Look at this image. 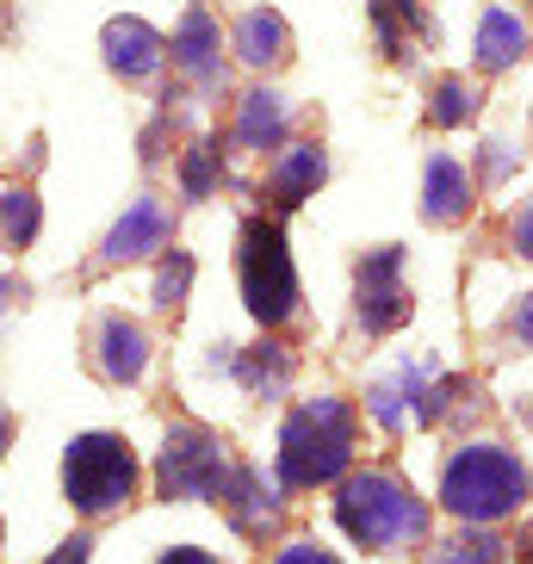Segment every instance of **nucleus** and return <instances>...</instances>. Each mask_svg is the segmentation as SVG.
Instances as JSON below:
<instances>
[{
    "label": "nucleus",
    "instance_id": "nucleus-18",
    "mask_svg": "<svg viewBox=\"0 0 533 564\" xmlns=\"http://www.w3.org/2000/svg\"><path fill=\"white\" fill-rule=\"evenodd\" d=\"M236 56H242V63H280L285 56V19L280 13H266V7H254V13H242V25H236Z\"/></svg>",
    "mask_w": 533,
    "mask_h": 564
},
{
    "label": "nucleus",
    "instance_id": "nucleus-1",
    "mask_svg": "<svg viewBox=\"0 0 533 564\" xmlns=\"http://www.w3.org/2000/svg\"><path fill=\"white\" fill-rule=\"evenodd\" d=\"M353 459V410L341 398H311L285 415L280 429V484L285 490H317L335 484Z\"/></svg>",
    "mask_w": 533,
    "mask_h": 564
},
{
    "label": "nucleus",
    "instance_id": "nucleus-16",
    "mask_svg": "<svg viewBox=\"0 0 533 564\" xmlns=\"http://www.w3.org/2000/svg\"><path fill=\"white\" fill-rule=\"evenodd\" d=\"M280 137H285V100L280 94H266V87L242 94V106H236V131H230L236 150H273Z\"/></svg>",
    "mask_w": 533,
    "mask_h": 564
},
{
    "label": "nucleus",
    "instance_id": "nucleus-17",
    "mask_svg": "<svg viewBox=\"0 0 533 564\" xmlns=\"http://www.w3.org/2000/svg\"><path fill=\"white\" fill-rule=\"evenodd\" d=\"M224 509H230V521L242 533H266L273 521H280V502L266 497V484H261V471H249V465H236L230 471V484H224Z\"/></svg>",
    "mask_w": 533,
    "mask_h": 564
},
{
    "label": "nucleus",
    "instance_id": "nucleus-19",
    "mask_svg": "<svg viewBox=\"0 0 533 564\" xmlns=\"http://www.w3.org/2000/svg\"><path fill=\"white\" fill-rule=\"evenodd\" d=\"M236 379L249 384L254 398H266V391H280V384L292 379V354L285 348H254V354L236 360Z\"/></svg>",
    "mask_w": 533,
    "mask_h": 564
},
{
    "label": "nucleus",
    "instance_id": "nucleus-28",
    "mask_svg": "<svg viewBox=\"0 0 533 564\" xmlns=\"http://www.w3.org/2000/svg\"><path fill=\"white\" fill-rule=\"evenodd\" d=\"M162 564H217V558H211V552H199V546H174Z\"/></svg>",
    "mask_w": 533,
    "mask_h": 564
},
{
    "label": "nucleus",
    "instance_id": "nucleus-21",
    "mask_svg": "<svg viewBox=\"0 0 533 564\" xmlns=\"http://www.w3.org/2000/svg\"><path fill=\"white\" fill-rule=\"evenodd\" d=\"M471 112H478V87H471V82L447 75V82L434 87V106H428V118H434V124H466Z\"/></svg>",
    "mask_w": 533,
    "mask_h": 564
},
{
    "label": "nucleus",
    "instance_id": "nucleus-29",
    "mask_svg": "<svg viewBox=\"0 0 533 564\" xmlns=\"http://www.w3.org/2000/svg\"><path fill=\"white\" fill-rule=\"evenodd\" d=\"M81 558H87V540H68V546H63V552H56V558H51V564H81Z\"/></svg>",
    "mask_w": 533,
    "mask_h": 564
},
{
    "label": "nucleus",
    "instance_id": "nucleus-6",
    "mask_svg": "<svg viewBox=\"0 0 533 564\" xmlns=\"http://www.w3.org/2000/svg\"><path fill=\"white\" fill-rule=\"evenodd\" d=\"M236 465L224 459V441L211 429H174L162 441V459H155V478H162V497H224Z\"/></svg>",
    "mask_w": 533,
    "mask_h": 564
},
{
    "label": "nucleus",
    "instance_id": "nucleus-13",
    "mask_svg": "<svg viewBox=\"0 0 533 564\" xmlns=\"http://www.w3.org/2000/svg\"><path fill=\"white\" fill-rule=\"evenodd\" d=\"M533 51V25L515 7H490L478 25V68H509Z\"/></svg>",
    "mask_w": 533,
    "mask_h": 564
},
{
    "label": "nucleus",
    "instance_id": "nucleus-30",
    "mask_svg": "<svg viewBox=\"0 0 533 564\" xmlns=\"http://www.w3.org/2000/svg\"><path fill=\"white\" fill-rule=\"evenodd\" d=\"M7 441H13V415L0 410V453H7Z\"/></svg>",
    "mask_w": 533,
    "mask_h": 564
},
{
    "label": "nucleus",
    "instance_id": "nucleus-25",
    "mask_svg": "<svg viewBox=\"0 0 533 564\" xmlns=\"http://www.w3.org/2000/svg\"><path fill=\"white\" fill-rule=\"evenodd\" d=\"M273 564H335V552H323L317 540H292V546H285Z\"/></svg>",
    "mask_w": 533,
    "mask_h": 564
},
{
    "label": "nucleus",
    "instance_id": "nucleus-24",
    "mask_svg": "<svg viewBox=\"0 0 533 564\" xmlns=\"http://www.w3.org/2000/svg\"><path fill=\"white\" fill-rule=\"evenodd\" d=\"M186 285H193V261H186V254L174 249V254L162 261V280H155V299H162L167 311H174V304H186Z\"/></svg>",
    "mask_w": 533,
    "mask_h": 564
},
{
    "label": "nucleus",
    "instance_id": "nucleus-4",
    "mask_svg": "<svg viewBox=\"0 0 533 564\" xmlns=\"http://www.w3.org/2000/svg\"><path fill=\"white\" fill-rule=\"evenodd\" d=\"M137 453L118 434H81L63 453V490L81 514H112L137 497Z\"/></svg>",
    "mask_w": 533,
    "mask_h": 564
},
{
    "label": "nucleus",
    "instance_id": "nucleus-22",
    "mask_svg": "<svg viewBox=\"0 0 533 564\" xmlns=\"http://www.w3.org/2000/svg\"><path fill=\"white\" fill-rule=\"evenodd\" d=\"M434 564H502V540H490V533H459V540H447V546L434 552Z\"/></svg>",
    "mask_w": 533,
    "mask_h": 564
},
{
    "label": "nucleus",
    "instance_id": "nucleus-5",
    "mask_svg": "<svg viewBox=\"0 0 533 564\" xmlns=\"http://www.w3.org/2000/svg\"><path fill=\"white\" fill-rule=\"evenodd\" d=\"M236 273H242V299L261 323H285L298 311V273H292V254H285V230L254 217L242 230V254H236Z\"/></svg>",
    "mask_w": 533,
    "mask_h": 564
},
{
    "label": "nucleus",
    "instance_id": "nucleus-10",
    "mask_svg": "<svg viewBox=\"0 0 533 564\" xmlns=\"http://www.w3.org/2000/svg\"><path fill=\"white\" fill-rule=\"evenodd\" d=\"M167 236H174L167 205L162 199H137L131 212L112 224V236H106V261H143V254L167 249Z\"/></svg>",
    "mask_w": 533,
    "mask_h": 564
},
{
    "label": "nucleus",
    "instance_id": "nucleus-23",
    "mask_svg": "<svg viewBox=\"0 0 533 564\" xmlns=\"http://www.w3.org/2000/svg\"><path fill=\"white\" fill-rule=\"evenodd\" d=\"M211 181H217V150H211V143H193V155H186V167H181L186 199H205Z\"/></svg>",
    "mask_w": 533,
    "mask_h": 564
},
{
    "label": "nucleus",
    "instance_id": "nucleus-8",
    "mask_svg": "<svg viewBox=\"0 0 533 564\" xmlns=\"http://www.w3.org/2000/svg\"><path fill=\"white\" fill-rule=\"evenodd\" d=\"M94 366L112 384L143 379V366H150V335H143V323H131V316H100V329H94Z\"/></svg>",
    "mask_w": 533,
    "mask_h": 564
},
{
    "label": "nucleus",
    "instance_id": "nucleus-26",
    "mask_svg": "<svg viewBox=\"0 0 533 564\" xmlns=\"http://www.w3.org/2000/svg\"><path fill=\"white\" fill-rule=\"evenodd\" d=\"M509 242H515V249H521V254H527V261H533V199L521 205L515 217H509Z\"/></svg>",
    "mask_w": 533,
    "mask_h": 564
},
{
    "label": "nucleus",
    "instance_id": "nucleus-31",
    "mask_svg": "<svg viewBox=\"0 0 533 564\" xmlns=\"http://www.w3.org/2000/svg\"><path fill=\"white\" fill-rule=\"evenodd\" d=\"M13 292H19L13 280H0V311H7V304H13Z\"/></svg>",
    "mask_w": 533,
    "mask_h": 564
},
{
    "label": "nucleus",
    "instance_id": "nucleus-11",
    "mask_svg": "<svg viewBox=\"0 0 533 564\" xmlns=\"http://www.w3.org/2000/svg\"><path fill=\"white\" fill-rule=\"evenodd\" d=\"M162 37L143 25V19H112L106 25V63L118 68V75H131V82H143V75H155L162 68Z\"/></svg>",
    "mask_w": 533,
    "mask_h": 564
},
{
    "label": "nucleus",
    "instance_id": "nucleus-3",
    "mask_svg": "<svg viewBox=\"0 0 533 564\" xmlns=\"http://www.w3.org/2000/svg\"><path fill=\"white\" fill-rule=\"evenodd\" d=\"M335 521H341V533H353L360 546H379V552L410 546V540L428 533V509H422V497L403 478H391V471H360V478L341 484Z\"/></svg>",
    "mask_w": 533,
    "mask_h": 564
},
{
    "label": "nucleus",
    "instance_id": "nucleus-12",
    "mask_svg": "<svg viewBox=\"0 0 533 564\" xmlns=\"http://www.w3.org/2000/svg\"><path fill=\"white\" fill-rule=\"evenodd\" d=\"M323 150L317 143H285L280 150V162L266 167V193H273V205H298V199H311L323 186Z\"/></svg>",
    "mask_w": 533,
    "mask_h": 564
},
{
    "label": "nucleus",
    "instance_id": "nucleus-14",
    "mask_svg": "<svg viewBox=\"0 0 533 564\" xmlns=\"http://www.w3.org/2000/svg\"><path fill=\"white\" fill-rule=\"evenodd\" d=\"M167 51H174V63H181L199 87H217V82H224V56H217V25H211V13H186Z\"/></svg>",
    "mask_w": 533,
    "mask_h": 564
},
{
    "label": "nucleus",
    "instance_id": "nucleus-27",
    "mask_svg": "<svg viewBox=\"0 0 533 564\" xmlns=\"http://www.w3.org/2000/svg\"><path fill=\"white\" fill-rule=\"evenodd\" d=\"M509 335H515L521 348H533V292L515 304V311H509Z\"/></svg>",
    "mask_w": 533,
    "mask_h": 564
},
{
    "label": "nucleus",
    "instance_id": "nucleus-20",
    "mask_svg": "<svg viewBox=\"0 0 533 564\" xmlns=\"http://www.w3.org/2000/svg\"><path fill=\"white\" fill-rule=\"evenodd\" d=\"M37 236V193L32 186H13L7 199H0V242L7 249H25Z\"/></svg>",
    "mask_w": 533,
    "mask_h": 564
},
{
    "label": "nucleus",
    "instance_id": "nucleus-15",
    "mask_svg": "<svg viewBox=\"0 0 533 564\" xmlns=\"http://www.w3.org/2000/svg\"><path fill=\"white\" fill-rule=\"evenodd\" d=\"M422 212H428L434 224H459V217L471 212V174H466V162H453V155H428Z\"/></svg>",
    "mask_w": 533,
    "mask_h": 564
},
{
    "label": "nucleus",
    "instance_id": "nucleus-9",
    "mask_svg": "<svg viewBox=\"0 0 533 564\" xmlns=\"http://www.w3.org/2000/svg\"><path fill=\"white\" fill-rule=\"evenodd\" d=\"M428 398H434V372H428V366H416V360H403L398 379H384V384H372V391H367V410L379 415L384 429H403L410 415L428 422Z\"/></svg>",
    "mask_w": 533,
    "mask_h": 564
},
{
    "label": "nucleus",
    "instance_id": "nucleus-7",
    "mask_svg": "<svg viewBox=\"0 0 533 564\" xmlns=\"http://www.w3.org/2000/svg\"><path fill=\"white\" fill-rule=\"evenodd\" d=\"M410 316V292H403V249H379L360 261V323L372 335L398 329Z\"/></svg>",
    "mask_w": 533,
    "mask_h": 564
},
{
    "label": "nucleus",
    "instance_id": "nucleus-2",
    "mask_svg": "<svg viewBox=\"0 0 533 564\" xmlns=\"http://www.w3.org/2000/svg\"><path fill=\"white\" fill-rule=\"evenodd\" d=\"M527 497H533V478L509 447H483V441L478 447H459L447 459V471H440V502L459 521H502Z\"/></svg>",
    "mask_w": 533,
    "mask_h": 564
}]
</instances>
